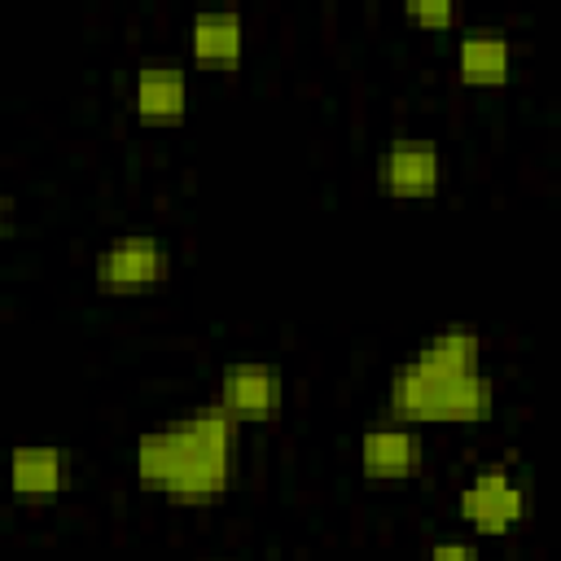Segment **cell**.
Returning a JSON list of instances; mask_svg holds the SVG:
<instances>
[{
  "label": "cell",
  "mask_w": 561,
  "mask_h": 561,
  "mask_svg": "<svg viewBox=\"0 0 561 561\" xmlns=\"http://www.w3.org/2000/svg\"><path fill=\"white\" fill-rule=\"evenodd\" d=\"M513 70V44L504 31H469L456 44V75L469 88H500Z\"/></svg>",
  "instance_id": "10"
},
{
  "label": "cell",
  "mask_w": 561,
  "mask_h": 561,
  "mask_svg": "<svg viewBox=\"0 0 561 561\" xmlns=\"http://www.w3.org/2000/svg\"><path fill=\"white\" fill-rule=\"evenodd\" d=\"M526 508H530V495L504 465L478 469L460 491V517L482 535H508L526 517Z\"/></svg>",
  "instance_id": "3"
},
{
  "label": "cell",
  "mask_w": 561,
  "mask_h": 561,
  "mask_svg": "<svg viewBox=\"0 0 561 561\" xmlns=\"http://www.w3.org/2000/svg\"><path fill=\"white\" fill-rule=\"evenodd\" d=\"M188 110V79L175 61H145L131 79V114L145 123H180Z\"/></svg>",
  "instance_id": "6"
},
{
  "label": "cell",
  "mask_w": 561,
  "mask_h": 561,
  "mask_svg": "<svg viewBox=\"0 0 561 561\" xmlns=\"http://www.w3.org/2000/svg\"><path fill=\"white\" fill-rule=\"evenodd\" d=\"M421 465H425V447H421V434L408 425H381L359 438V469L377 482L412 478Z\"/></svg>",
  "instance_id": "8"
},
{
  "label": "cell",
  "mask_w": 561,
  "mask_h": 561,
  "mask_svg": "<svg viewBox=\"0 0 561 561\" xmlns=\"http://www.w3.org/2000/svg\"><path fill=\"white\" fill-rule=\"evenodd\" d=\"M241 44H245V26L237 13H197L193 31H188V48L193 61L202 66H237L241 61Z\"/></svg>",
  "instance_id": "11"
},
{
  "label": "cell",
  "mask_w": 561,
  "mask_h": 561,
  "mask_svg": "<svg viewBox=\"0 0 561 561\" xmlns=\"http://www.w3.org/2000/svg\"><path fill=\"white\" fill-rule=\"evenodd\" d=\"M386 408L394 421H416V425H478L495 408V386L482 373L447 377L425 359H408L390 373Z\"/></svg>",
  "instance_id": "1"
},
{
  "label": "cell",
  "mask_w": 561,
  "mask_h": 561,
  "mask_svg": "<svg viewBox=\"0 0 561 561\" xmlns=\"http://www.w3.org/2000/svg\"><path fill=\"white\" fill-rule=\"evenodd\" d=\"M193 456H197V443L184 430V421L162 425V430H149V434L136 438V473H140V482H149L158 491H167L193 465Z\"/></svg>",
  "instance_id": "9"
},
{
  "label": "cell",
  "mask_w": 561,
  "mask_h": 561,
  "mask_svg": "<svg viewBox=\"0 0 561 561\" xmlns=\"http://www.w3.org/2000/svg\"><path fill=\"white\" fill-rule=\"evenodd\" d=\"M430 561H482V557H478V548L465 543V539H443V543L430 548Z\"/></svg>",
  "instance_id": "15"
},
{
  "label": "cell",
  "mask_w": 561,
  "mask_h": 561,
  "mask_svg": "<svg viewBox=\"0 0 561 561\" xmlns=\"http://www.w3.org/2000/svg\"><path fill=\"white\" fill-rule=\"evenodd\" d=\"M416 359H425L430 368H438V373H447V377H469V373H482V368H478V364H482V337H478L473 329L451 324V329H438V333L421 346Z\"/></svg>",
  "instance_id": "13"
},
{
  "label": "cell",
  "mask_w": 561,
  "mask_h": 561,
  "mask_svg": "<svg viewBox=\"0 0 561 561\" xmlns=\"http://www.w3.org/2000/svg\"><path fill=\"white\" fill-rule=\"evenodd\" d=\"M403 18H408V26H421V31H451L456 26V9L451 4H443V0H412V4H403Z\"/></svg>",
  "instance_id": "14"
},
{
  "label": "cell",
  "mask_w": 561,
  "mask_h": 561,
  "mask_svg": "<svg viewBox=\"0 0 561 561\" xmlns=\"http://www.w3.org/2000/svg\"><path fill=\"white\" fill-rule=\"evenodd\" d=\"M167 272H171L167 245L149 232H127L96 254L92 280L101 294H149L167 280Z\"/></svg>",
  "instance_id": "2"
},
{
  "label": "cell",
  "mask_w": 561,
  "mask_h": 561,
  "mask_svg": "<svg viewBox=\"0 0 561 561\" xmlns=\"http://www.w3.org/2000/svg\"><path fill=\"white\" fill-rule=\"evenodd\" d=\"M280 403H285V377L272 364L241 359V364L224 368V377H219V408L232 421H267V416L280 412Z\"/></svg>",
  "instance_id": "4"
},
{
  "label": "cell",
  "mask_w": 561,
  "mask_h": 561,
  "mask_svg": "<svg viewBox=\"0 0 561 561\" xmlns=\"http://www.w3.org/2000/svg\"><path fill=\"white\" fill-rule=\"evenodd\" d=\"M66 486V451L53 443H22L9 451V491L22 504H48Z\"/></svg>",
  "instance_id": "7"
},
{
  "label": "cell",
  "mask_w": 561,
  "mask_h": 561,
  "mask_svg": "<svg viewBox=\"0 0 561 561\" xmlns=\"http://www.w3.org/2000/svg\"><path fill=\"white\" fill-rule=\"evenodd\" d=\"M228 482H232V456H210V451H197L193 465L167 486V500L171 504H184V508H197V504H215L228 495Z\"/></svg>",
  "instance_id": "12"
},
{
  "label": "cell",
  "mask_w": 561,
  "mask_h": 561,
  "mask_svg": "<svg viewBox=\"0 0 561 561\" xmlns=\"http://www.w3.org/2000/svg\"><path fill=\"white\" fill-rule=\"evenodd\" d=\"M377 184L390 197H434L443 184V153L434 140H394L377 158Z\"/></svg>",
  "instance_id": "5"
},
{
  "label": "cell",
  "mask_w": 561,
  "mask_h": 561,
  "mask_svg": "<svg viewBox=\"0 0 561 561\" xmlns=\"http://www.w3.org/2000/svg\"><path fill=\"white\" fill-rule=\"evenodd\" d=\"M9 224H13V202H9L4 193H0V237L9 232Z\"/></svg>",
  "instance_id": "16"
}]
</instances>
